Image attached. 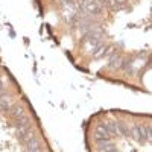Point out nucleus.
Wrapping results in <instances>:
<instances>
[{"label":"nucleus","mask_w":152,"mask_h":152,"mask_svg":"<svg viewBox=\"0 0 152 152\" xmlns=\"http://www.w3.org/2000/svg\"><path fill=\"white\" fill-rule=\"evenodd\" d=\"M11 113V117L17 120V119H21L24 116H28V113H26V107H24L21 102H15L14 105H12V108L9 110Z\"/></svg>","instance_id":"obj_3"},{"label":"nucleus","mask_w":152,"mask_h":152,"mask_svg":"<svg viewBox=\"0 0 152 152\" xmlns=\"http://www.w3.org/2000/svg\"><path fill=\"white\" fill-rule=\"evenodd\" d=\"M26 126H32V119H31L29 116H24V117H21V119L14 120V128H15V131L20 129V128H26Z\"/></svg>","instance_id":"obj_7"},{"label":"nucleus","mask_w":152,"mask_h":152,"mask_svg":"<svg viewBox=\"0 0 152 152\" xmlns=\"http://www.w3.org/2000/svg\"><path fill=\"white\" fill-rule=\"evenodd\" d=\"M117 125V131H119V135H123V137H129V126L125 125L122 122H116Z\"/></svg>","instance_id":"obj_10"},{"label":"nucleus","mask_w":152,"mask_h":152,"mask_svg":"<svg viewBox=\"0 0 152 152\" xmlns=\"http://www.w3.org/2000/svg\"><path fill=\"white\" fill-rule=\"evenodd\" d=\"M108 50H110V47L102 41L100 44H97L93 50H91V53H93V58L94 59H100V58H104V56H107V53H108Z\"/></svg>","instance_id":"obj_5"},{"label":"nucleus","mask_w":152,"mask_h":152,"mask_svg":"<svg viewBox=\"0 0 152 152\" xmlns=\"http://www.w3.org/2000/svg\"><path fill=\"white\" fill-rule=\"evenodd\" d=\"M96 145L99 151H102L104 148L114 145V140H113V137H96Z\"/></svg>","instance_id":"obj_8"},{"label":"nucleus","mask_w":152,"mask_h":152,"mask_svg":"<svg viewBox=\"0 0 152 152\" xmlns=\"http://www.w3.org/2000/svg\"><path fill=\"white\" fill-rule=\"evenodd\" d=\"M14 104H15V100H14V96L12 94L5 93V94L0 96V110L2 111H9Z\"/></svg>","instance_id":"obj_4"},{"label":"nucleus","mask_w":152,"mask_h":152,"mask_svg":"<svg viewBox=\"0 0 152 152\" xmlns=\"http://www.w3.org/2000/svg\"><path fill=\"white\" fill-rule=\"evenodd\" d=\"M105 125H107L108 134H110L111 137H114V135H119V131H117V125H116V122H107Z\"/></svg>","instance_id":"obj_11"},{"label":"nucleus","mask_w":152,"mask_h":152,"mask_svg":"<svg viewBox=\"0 0 152 152\" xmlns=\"http://www.w3.org/2000/svg\"><path fill=\"white\" fill-rule=\"evenodd\" d=\"M100 152H120V149L116 146V145H111V146H107V148H104Z\"/></svg>","instance_id":"obj_12"},{"label":"nucleus","mask_w":152,"mask_h":152,"mask_svg":"<svg viewBox=\"0 0 152 152\" xmlns=\"http://www.w3.org/2000/svg\"><path fill=\"white\" fill-rule=\"evenodd\" d=\"M129 137H132L138 143H149L151 142V126L149 125H132L129 128Z\"/></svg>","instance_id":"obj_1"},{"label":"nucleus","mask_w":152,"mask_h":152,"mask_svg":"<svg viewBox=\"0 0 152 152\" xmlns=\"http://www.w3.org/2000/svg\"><path fill=\"white\" fill-rule=\"evenodd\" d=\"M94 134H96V137H111L108 134V129H107V125L105 123H99L96 126V129H94Z\"/></svg>","instance_id":"obj_9"},{"label":"nucleus","mask_w":152,"mask_h":152,"mask_svg":"<svg viewBox=\"0 0 152 152\" xmlns=\"http://www.w3.org/2000/svg\"><path fill=\"white\" fill-rule=\"evenodd\" d=\"M17 135H18V138H20L23 143L28 142L31 137H34V129H32V126H26V128L17 129Z\"/></svg>","instance_id":"obj_6"},{"label":"nucleus","mask_w":152,"mask_h":152,"mask_svg":"<svg viewBox=\"0 0 152 152\" xmlns=\"http://www.w3.org/2000/svg\"><path fill=\"white\" fill-rule=\"evenodd\" d=\"M24 146H26V152H44L43 143L38 137H31L28 142H24Z\"/></svg>","instance_id":"obj_2"}]
</instances>
